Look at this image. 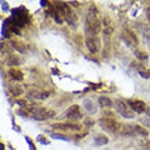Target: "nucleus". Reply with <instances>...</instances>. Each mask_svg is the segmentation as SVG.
Returning a JSON list of instances; mask_svg holds the SVG:
<instances>
[{"label": "nucleus", "mask_w": 150, "mask_h": 150, "mask_svg": "<svg viewBox=\"0 0 150 150\" xmlns=\"http://www.w3.org/2000/svg\"><path fill=\"white\" fill-rule=\"evenodd\" d=\"M98 102L100 104V105L102 108H110L112 107H113V102L109 98L105 96H101L98 98Z\"/></svg>", "instance_id": "obj_14"}, {"label": "nucleus", "mask_w": 150, "mask_h": 150, "mask_svg": "<svg viewBox=\"0 0 150 150\" xmlns=\"http://www.w3.org/2000/svg\"><path fill=\"white\" fill-rule=\"evenodd\" d=\"M134 55L139 61H146L149 58V55H148L147 53L139 50H135Z\"/></svg>", "instance_id": "obj_17"}, {"label": "nucleus", "mask_w": 150, "mask_h": 150, "mask_svg": "<svg viewBox=\"0 0 150 150\" xmlns=\"http://www.w3.org/2000/svg\"><path fill=\"white\" fill-rule=\"evenodd\" d=\"M97 10H94L92 8L90 10L89 13L86 17V32L87 34L98 35L101 32V23L99 21L98 18L97 17Z\"/></svg>", "instance_id": "obj_1"}, {"label": "nucleus", "mask_w": 150, "mask_h": 150, "mask_svg": "<svg viewBox=\"0 0 150 150\" xmlns=\"http://www.w3.org/2000/svg\"><path fill=\"white\" fill-rule=\"evenodd\" d=\"M98 125L103 130H105L108 133H119L120 130L121 125L116 122L113 118L105 116L98 120Z\"/></svg>", "instance_id": "obj_2"}, {"label": "nucleus", "mask_w": 150, "mask_h": 150, "mask_svg": "<svg viewBox=\"0 0 150 150\" xmlns=\"http://www.w3.org/2000/svg\"><path fill=\"white\" fill-rule=\"evenodd\" d=\"M1 8L3 11H7L9 10V5H8L7 2L6 1H1Z\"/></svg>", "instance_id": "obj_26"}, {"label": "nucleus", "mask_w": 150, "mask_h": 150, "mask_svg": "<svg viewBox=\"0 0 150 150\" xmlns=\"http://www.w3.org/2000/svg\"><path fill=\"white\" fill-rule=\"evenodd\" d=\"M127 103L130 108L133 110L134 112H136L138 114H142L143 112H145L146 108H147L145 101L138 100V99L128 100Z\"/></svg>", "instance_id": "obj_8"}, {"label": "nucleus", "mask_w": 150, "mask_h": 150, "mask_svg": "<svg viewBox=\"0 0 150 150\" xmlns=\"http://www.w3.org/2000/svg\"><path fill=\"white\" fill-rule=\"evenodd\" d=\"M83 123L87 127H93L95 124V121L93 120V119L90 118V117H86L83 120Z\"/></svg>", "instance_id": "obj_23"}, {"label": "nucleus", "mask_w": 150, "mask_h": 150, "mask_svg": "<svg viewBox=\"0 0 150 150\" xmlns=\"http://www.w3.org/2000/svg\"><path fill=\"white\" fill-rule=\"evenodd\" d=\"M51 127L54 129H59L64 130H80L82 129V126L79 123H54Z\"/></svg>", "instance_id": "obj_9"}, {"label": "nucleus", "mask_w": 150, "mask_h": 150, "mask_svg": "<svg viewBox=\"0 0 150 150\" xmlns=\"http://www.w3.org/2000/svg\"><path fill=\"white\" fill-rule=\"evenodd\" d=\"M6 64L9 67L18 66L21 64V59L20 57L15 56V55H11L8 57L6 60Z\"/></svg>", "instance_id": "obj_15"}, {"label": "nucleus", "mask_w": 150, "mask_h": 150, "mask_svg": "<svg viewBox=\"0 0 150 150\" xmlns=\"http://www.w3.org/2000/svg\"><path fill=\"white\" fill-rule=\"evenodd\" d=\"M138 72L141 77H142L145 79H150V69H146L144 67H142V69H138Z\"/></svg>", "instance_id": "obj_18"}, {"label": "nucleus", "mask_w": 150, "mask_h": 150, "mask_svg": "<svg viewBox=\"0 0 150 150\" xmlns=\"http://www.w3.org/2000/svg\"><path fill=\"white\" fill-rule=\"evenodd\" d=\"M50 95V93L48 92H43V93H40L38 91H31L28 93L27 97L30 98H35V99H40V100H44L47 98H48Z\"/></svg>", "instance_id": "obj_12"}, {"label": "nucleus", "mask_w": 150, "mask_h": 150, "mask_svg": "<svg viewBox=\"0 0 150 150\" xmlns=\"http://www.w3.org/2000/svg\"><path fill=\"white\" fill-rule=\"evenodd\" d=\"M17 103L21 107H25L26 106V101H24V100H19V101H17Z\"/></svg>", "instance_id": "obj_29"}, {"label": "nucleus", "mask_w": 150, "mask_h": 150, "mask_svg": "<svg viewBox=\"0 0 150 150\" xmlns=\"http://www.w3.org/2000/svg\"><path fill=\"white\" fill-rule=\"evenodd\" d=\"M37 141L40 143L42 144V145H49L50 141L47 140V138L45 137L44 135H42V134H40V135L37 137Z\"/></svg>", "instance_id": "obj_22"}, {"label": "nucleus", "mask_w": 150, "mask_h": 150, "mask_svg": "<svg viewBox=\"0 0 150 150\" xmlns=\"http://www.w3.org/2000/svg\"><path fill=\"white\" fill-rule=\"evenodd\" d=\"M83 106L84 109L89 114H91V115L96 114L97 112H98V107H97V105L90 99L84 100L83 101Z\"/></svg>", "instance_id": "obj_10"}, {"label": "nucleus", "mask_w": 150, "mask_h": 150, "mask_svg": "<svg viewBox=\"0 0 150 150\" xmlns=\"http://www.w3.org/2000/svg\"><path fill=\"white\" fill-rule=\"evenodd\" d=\"M9 76L15 81H22L24 79V74L21 70L15 68H10L8 70Z\"/></svg>", "instance_id": "obj_11"}, {"label": "nucleus", "mask_w": 150, "mask_h": 150, "mask_svg": "<svg viewBox=\"0 0 150 150\" xmlns=\"http://www.w3.org/2000/svg\"><path fill=\"white\" fill-rule=\"evenodd\" d=\"M113 107L115 108L116 112L120 114L121 116H123V118L133 119L135 117V114L130 108L129 105L120 99H117L115 101Z\"/></svg>", "instance_id": "obj_3"}, {"label": "nucleus", "mask_w": 150, "mask_h": 150, "mask_svg": "<svg viewBox=\"0 0 150 150\" xmlns=\"http://www.w3.org/2000/svg\"><path fill=\"white\" fill-rule=\"evenodd\" d=\"M146 13H147V17H148V19H149V21H150V6L148 7L147 9V12H146Z\"/></svg>", "instance_id": "obj_32"}, {"label": "nucleus", "mask_w": 150, "mask_h": 150, "mask_svg": "<svg viewBox=\"0 0 150 150\" xmlns=\"http://www.w3.org/2000/svg\"><path fill=\"white\" fill-rule=\"evenodd\" d=\"M50 137L54 139H57V140H63V141H69L67 136L64 134L60 133H52L50 134Z\"/></svg>", "instance_id": "obj_21"}, {"label": "nucleus", "mask_w": 150, "mask_h": 150, "mask_svg": "<svg viewBox=\"0 0 150 150\" xmlns=\"http://www.w3.org/2000/svg\"><path fill=\"white\" fill-rule=\"evenodd\" d=\"M28 110L33 114V119L38 121H42L54 117L56 115L55 111L52 109H47L42 107L30 108Z\"/></svg>", "instance_id": "obj_4"}, {"label": "nucleus", "mask_w": 150, "mask_h": 150, "mask_svg": "<svg viewBox=\"0 0 150 150\" xmlns=\"http://www.w3.org/2000/svg\"><path fill=\"white\" fill-rule=\"evenodd\" d=\"M65 116L69 120L72 121H77L81 120L83 116V113L79 105H73L69 107L65 112Z\"/></svg>", "instance_id": "obj_6"}, {"label": "nucleus", "mask_w": 150, "mask_h": 150, "mask_svg": "<svg viewBox=\"0 0 150 150\" xmlns=\"http://www.w3.org/2000/svg\"><path fill=\"white\" fill-rule=\"evenodd\" d=\"M122 38L128 47H133L138 44V39L135 33L130 28H125L122 33Z\"/></svg>", "instance_id": "obj_7"}, {"label": "nucleus", "mask_w": 150, "mask_h": 150, "mask_svg": "<svg viewBox=\"0 0 150 150\" xmlns=\"http://www.w3.org/2000/svg\"><path fill=\"white\" fill-rule=\"evenodd\" d=\"M10 44L12 46L15 50H17V51H19L21 54H24L25 53V45L21 44V42H15V41H11Z\"/></svg>", "instance_id": "obj_19"}, {"label": "nucleus", "mask_w": 150, "mask_h": 150, "mask_svg": "<svg viewBox=\"0 0 150 150\" xmlns=\"http://www.w3.org/2000/svg\"><path fill=\"white\" fill-rule=\"evenodd\" d=\"M134 130H135L137 135H141L142 137H147L149 135V131L147 130V129L143 127L142 126L134 124Z\"/></svg>", "instance_id": "obj_16"}, {"label": "nucleus", "mask_w": 150, "mask_h": 150, "mask_svg": "<svg viewBox=\"0 0 150 150\" xmlns=\"http://www.w3.org/2000/svg\"><path fill=\"white\" fill-rule=\"evenodd\" d=\"M109 142V139L105 134H98L95 136L94 138V142L98 146H102V145H107Z\"/></svg>", "instance_id": "obj_13"}, {"label": "nucleus", "mask_w": 150, "mask_h": 150, "mask_svg": "<svg viewBox=\"0 0 150 150\" xmlns=\"http://www.w3.org/2000/svg\"><path fill=\"white\" fill-rule=\"evenodd\" d=\"M85 43L90 53L95 54L101 49V41L97 35L87 34L85 40Z\"/></svg>", "instance_id": "obj_5"}, {"label": "nucleus", "mask_w": 150, "mask_h": 150, "mask_svg": "<svg viewBox=\"0 0 150 150\" xmlns=\"http://www.w3.org/2000/svg\"><path fill=\"white\" fill-rule=\"evenodd\" d=\"M17 113L18 114V115H20V116H24V117H27V116H28L27 113V112H25V111H24L23 109H19V110H17Z\"/></svg>", "instance_id": "obj_27"}, {"label": "nucleus", "mask_w": 150, "mask_h": 150, "mask_svg": "<svg viewBox=\"0 0 150 150\" xmlns=\"http://www.w3.org/2000/svg\"><path fill=\"white\" fill-rule=\"evenodd\" d=\"M140 122L145 127H147L150 129V119L148 118H142L140 119Z\"/></svg>", "instance_id": "obj_25"}, {"label": "nucleus", "mask_w": 150, "mask_h": 150, "mask_svg": "<svg viewBox=\"0 0 150 150\" xmlns=\"http://www.w3.org/2000/svg\"><path fill=\"white\" fill-rule=\"evenodd\" d=\"M69 3H70V4H72V6H76V7L79 6V3H78L77 1H70V2H69Z\"/></svg>", "instance_id": "obj_31"}, {"label": "nucleus", "mask_w": 150, "mask_h": 150, "mask_svg": "<svg viewBox=\"0 0 150 150\" xmlns=\"http://www.w3.org/2000/svg\"><path fill=\"white\" fill-rule=\"evenodd\" d=\"M10 92L13 96H20L21 94L23 93V90L21 88L20 86H13L12 88L10 89Z\"/></svg>", "instance_id": "obj_20"}, {"label": "nucleus", "mask_w": 150, "mask_h": 150, "mask_svg": "<svg viewBox=\"0 0 150 150\" xmlns=\"http://www.w3.org/2000/svg\"><path fill=\"white\" fill-rule=\"evenodd\" d=\"M25 139H26L28 144L29 145L30 150H36V147H35V144L33 143V142H32V140L31 138H29L28 137L26 136V137H25Z\"/></svg>", "instance_id": "obj_24"}, {"label": "nucleus", "mask_w": 150, "mask_h": 150, "mask_svg": "<svg viewBox=\"0 0 150 150\" xmlns=\"http://www.w3.org/2000/svg\"><path fill=\"white\" fill-rule=\"evenodd\" d=\"M48 4H49V3H48L47 1H46V0H41V1H40V5H41V6H42V7H46Z\"/></svg>", "instance_id": "obj_30"}, {"label": "nucleus", "mask_w": 150, "mask_h": 150, "mask_svg": "<svg viewBox=\"0 0 150 150\" xmlns=\"http://www.w3.org/2000/svg\"><path fill=\"white\" fill-rule=\"evenodd\" d=\"M0 146H1V150H5V145L3 143H0Z\"/></svg>", "instance_id": "obj_34"}, {"label": "nucleus", "mask_w": 150, "mask_h": 150, "mask_svg": "<svg viewBox=\"0 0 150 150\" xmlns=\"http://www.w3.org/2000/svg\"><path fill=\"white\" fill-rule=\"evenodd\" d=\"M142 144L146 150H150V141H142Z\"/></svg>", "instance_id": "obj_28"}, {"label": "nucleus", "mask_w": 150, "mask_h": 150, "mask_svg": "<svg viewBox=\"0 0 150 150\" xmlns=\"http://www.w3.org/2000/svg\"><path fill=\"white\" fill-rule=\"evenodd\" d=\"M145 114H146V116H149L150 117V107L146 108V111H145Z\"/></svg>", "instance_id": "obj_33"}]
</instances>
